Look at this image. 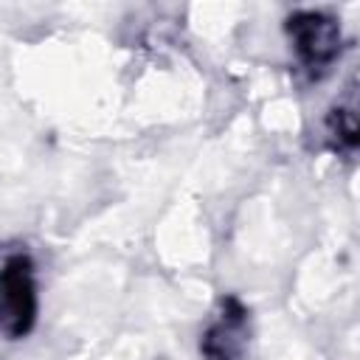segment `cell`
Here are the masks:
<instances>
[{
    "label": "cell",
    "instance_id": "obj_1",
    "mask_svg": "<svg viewBox=\"0 0 360 360\" xmlns=\"http://www.w3.org/2000/svg\"><path fill=\"white\" fill-rule=\"evenodd\" d=\"M284 34L298 68L309 79H323L343 53L340 20L321 8H298L287 14Z\"/></svg>",
    "mask_w": 360,
    "mask_h": 360
},
{
    "label": "cell",
    "instance_id": "obj_2",
    "mask_svg": "<svg viewBox=\"0 0 360 360\" xmlns=\"http://www.w3.org/2000/svg\"><path fill=\"white\" fill-rule=\"evenodd\" d=\"M37 273L28 253H8L0 262V329L8 338H25L37 321Z\"/></svg>",
    "mask_w": 360,
    "mask_h": 360
},
{
    "label": "cell",
    "instance_id": "obj_3",
    "mask_svg": "<svg viewBox=\"0 0 360 360\" xmlns=\"http://www.w3.org/2000/svg\"><path fill=\"white\" fill-rule=\"evenodd\" d=\"M250 309L239 295L219 298V307L200 335L202 360H245L250 352Z\"/></svg>",
    "mask_w": 360,
    "mask_h": 360
},
{
    "label": "cell",
    "instance_id": "obj_4",
    "mask_svg": "<svg viewBox=\"0 0 360 360\" xmlns=\"http://www.w3.org/2000/svg\"><path fill=\"white\" fill-rule=\"evenodd\" d=\"M323 135H326V146H329L335 155L352 158V155L357 152L360 127H357V87H354V79H352L349 87L338 96V101L326 110Z\"/></svg>",
    "mask_w": 360,
    "mask_h": 360
}]
</instances>
